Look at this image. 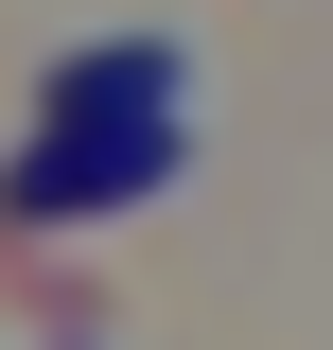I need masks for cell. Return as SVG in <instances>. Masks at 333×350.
<instances>
[{
	"label": "cell",
	"instance_id": "6da1fadb",
	"mask_svg": "<svg viewBox=\"0 0 333 350\" xmlns=\"http://www.w3.org/2000/svg\"><path fill=\"white\" fill-rule=\"evenodd\" d=\"M175 158H193V123H53L36 158L0 175V211L18 228H88V211H158Z\"/></svg>",
	"mask_w": 333,
	"mask_h": 350
},
{
	"label": "cell",
	"instance_id": "7a4b0ae2",
	"mask_svg": "<svg viewBox=\"0 0 333 350\" xmlns=\"http://www.w3.org/2000/svg\"><path fill=\"white\" fill-rule=\"evenodd\" d=\"M53 123H193V70H175V36H106L53 70Z\"/></svg>",
	"mask_w": 333,
	"mask_h": 350
}]
</instances>
